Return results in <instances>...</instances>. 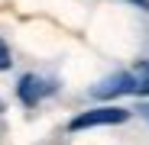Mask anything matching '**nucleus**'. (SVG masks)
<instances>
[{
	"label": "nucleus",
	"instance_id": "obj_8",
	"mask_svg": "<svg viewBox=\"0 0 149 145\" xmlns=\"http://www.w3.org/2000/svg\"><path fill=\"white\" fill-rule=\"evenodd\" d=\"M0 110H3V103H0Z\"/></svg>",
	"mask_w": 149,
	"mask_h": 145
},
{
	"label": "nucleus",
	"instance_id": "obj_6",
	"mask_svg": "<svg viewBox=\"0 0 149 145\" xmlns=\"http://www.w3.org/2000/svg\"><path fill=\"white\" fill-rule=\"evenodd\" d=\"M136 110H139V116H143V119H146V123H149V103H139Z\"/></svg>",
	"mask_w": 149,
	"mask_h": 145
},
{
	"label": "nucleus",
	"instance_id": "obj_7",
	"mask_svg": "<svg viewBox=\"0 0 149 145\" xmlns=\"http://www.w3.org/2000/svg\"><path fill=\"white\" fill-rule=\"evenodd\" d=\"M130 3H133V7H139V10H146V13H149V0H130Z\"/></svg>",
	"mask_w": 149,
	"mask_h": 145
},
{
	"label": "nucleus",
	"instance_id": "obj_3",
	"mask_svg": "<svg viewBox=\"0 0 149 145\" xmlns=\"http://www.w3.org/2000/svg\"><path fill=\"white\" fill-rule=\"evenodd\" d=\"M42 93H45V84L36 78V74H26V78H19V84H16V97L26 107H36L39 100H42Z\"/></svg>",
	"mask_w": 149,
	"mask_h": 145
},
{
	"label": "nucleus",
	"instance_id": "obj_4",
	"mask_svg": "<svg viewBox=\"0 0 149 145\" xmlns=\"http://www.w3.org/2000/svg\"><path fill=\"white\" fill-rule=\"evenodd\" d=\"M136 93H149V61L139 65V81H136Z\"/></svg>",
	"mask_w": 149,
	"mask_h": 145
},
{
	"label": "nucleus",
	"instance_id": "obj_2",
	"mask_svg": "<svg viewBox=\"0 0 149 145\" xmlns=\"http://www.w3.org/2000/svg\"><path fill=\"white\" fill-rule=\"evenodd\" d=\"M91 93L97 100H110V97H120V93H136V78L130 71H120V74H110L107 81H101L97 87H91Z\"/></svg>",
	"mask_w": 149,
	"mask_h": 145
},
{
	"label": "nucleus",
	"instance_id": "obj_1",
	"mask_svg": "<svg viewBox=\"0 0 149 145\" xmlns=\"http://www.w3.org/2000/svg\"><path fill=\"white\" fill-rule=\"evenodd\" d=\"M127 119H130V110H123V107H94L71 119V132H81L91 126H117V123H127Z\"/></svg>",
	"mask_w": 149,
	"mask_h": 145
},
{
	"label": "nucleus",
	"instance_id": "obj_5",
	"mask_svg": "<svg viewBox=\"0 0 149 145\" xmlns=\"http://www.w3.org/2000/svg\"><path fill=\"white\" fill-rule=\"evenodd\" d=\"M13 65V58H10V48H7V42L0 39V71H7Z\"/></svg>",
	"mask_w": 149,
	"mask_h": 145
}]
</instances>
